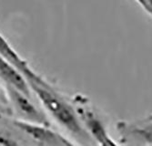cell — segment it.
<instances>
[{
    "mask_svg": "<svg viewBox=\"0 0 152 146\" xmlns=\"http://www.w3.org/2000/svg\"><path fill=\"white\" fill-rule=\"evenodd\" d=\"M31 90L35 92L46 110L61 126L77 139L90 143L91 139L72 106L67 103L41 78L37 81H27Z\"/></svg>",
    "mask_w": 152,
    "mask_h": 146,
    "instance_id": "obj_1",
    "label": "cell"
},
{
    "mask_svg": "<svg viewBox=\"0 0 152 146\" xmlns=\"http://www.w3.org/2000/svg\"><path fill=\"white\" fill-rule=\"evenodd\" d=\"M77 112L91 141L98 146H119L109 134L102 119L88 106H80Z\"/></svg>",
    "mask_w": 152,
    "mask_h": 146,
    "instance_id": "obj_2",
    "label": "cell"
},
{
    "mask_svg": "<svg viewBox=\"0 0 152 146\" xmlns=\"http://www.w3.org/2000/svg\"><path fill=\"white\" fill-rule=\"evenodd\" d=\"M6 89L15 111L21 118L20 121L48 126L49 123L47 117L31 102L30 97L23 94L22 92L12 87L6 86Z\"/></svg>",
    "mask_w": 152,
    "mask_h": 146,
    "instance_id": "obj_3",
    "label": "cell"
},
{
    "mask_svg": "<svg viewBox=\"0 0 152 146\" xmlns=\"http://www.w3.org/2000/svg\"><path fill=\"white\" fill-rule=\"evenodd\" d=\"M20 131L42 146H74L68 140L58 132L48 128V126L29 123L23 121L14 122Z\"/></svg>",
    "mask_w": 152,
    "mask_h": 146,
    "instance_id": "obj_4",
    "label": "cell"
},
{
    "mask_svg": "<svg viewBox=\"0 0 152 146\" xmlns=\"http://www.w3.org/2000/svg\"><path fill=\"white\" fill-rule=\"evenodd\" d=\"M0 56L18 70L26 79V81H36L41 77L37 75L24 59L15 50L5 37L0 33Z\"/></svg>",
    "mask_w": 152,
    "mask_h": 146,
    "instance_id": "obj_5",
    "label": "cell"
},
{
    "mask_svg": "<svg viewBox=\"0 0 152 146\" xmlns=\"http://www.w3.org/2000/svg\"><path fill=\"white\" fill-rule=\"evenodd\" d=\"M0 79L5 82L6 86L12 87L30 97V88L25 77L5 59L0 56Z\"/></svg>",
    "mask_w": 152,
    "mask_h": 146,
    "instance_id": "obj_6",
    "label": "cell"
},
{
    "mask_svg": "<svg viewBox=\"0 0 152 146\" xmlns=\"http://www.w3.org/2000/svg\"><path fill=\"white\" fill-rule=\"evenodd\" d=\"M0 143L3 146H18L15 142L10 140L7 136H4L2 134H0Z\"/></svg>",
    "mask_w": 152,
    "mask_h": 146,
    "instance_id": "obj_7",
    "label": "cell"
},
{
    "mask_svg": "<svg viewBox=\"0 0 152 146\" xmlns=\"http://www.w3.org/2000/svg\"><path fill=\"white\" fill-rule=\"evenodd\" d=\"M135 1L137 3V4H139L140 6H141V7L144 9V7H145V4H144V1H143V0H135Z\"/></svg>",
    "mask_w": 152,
    "mask_h": 146,
    "instance_id": "obj_8",
    "label": "cell"
},
{
    "mask_svg": "<svg viewBox=\"0 0 152 146\" xmlns=\"http://www.w3.org/2000/svg\"><path fill=\"white\" fill-rule=\"evenodd\" d=\"M4 112H3V106L1 105V102H0V114L1 113H3Z\"/></svg>",
    "mask_w": 152,
    "mask_h": 146,
    "instance_id": "obj_9",
    "label": "cell"
}]
</instances>
